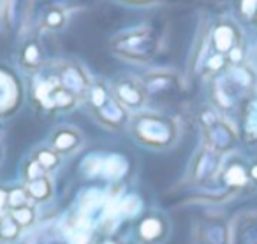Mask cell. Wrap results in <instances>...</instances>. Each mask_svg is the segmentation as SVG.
<instances>
[{
  "label": "cell",
  "mask_w": 257,
  "mask_h": 244,
  "mask_svg": "<svg viewBox=\"0 0 257 244\" xmlns=\"http://www.w3.org/2000/svg\"><path fill=\"white\" fill-rule=\"evenodd\" d=\"M252 7H254V0H247V2H245V5H243V9H247L248 13L252 11Z\"/></svg>",
  "instance_id": "cell-1"
}]
</instances>
